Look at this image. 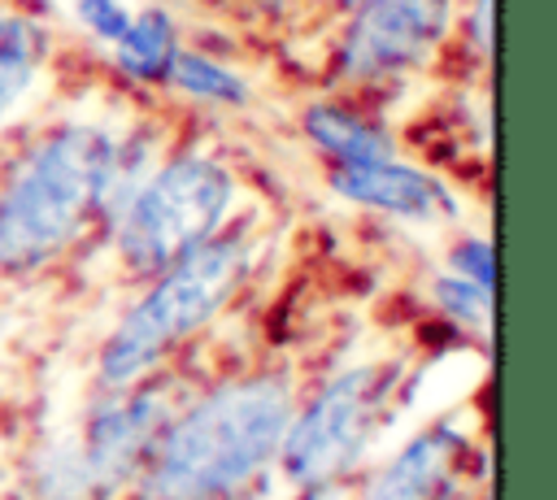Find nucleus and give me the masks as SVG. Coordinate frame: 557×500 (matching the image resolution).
I'll return each instance as SVG.
<instances>
[{
  "instance_id": "obj_10",
  "label": "nucleus",
  "mask_w": 557,
  "mask_h": 500,
  "mask_svg": "<svg viewBox=\"0 0 557 500\" xmlns=\"http://www.w3.org/2000/svg\"><path fill=\"white\" fill-rule=\"evenodd\" d=\"M174 52H178V26L165 9H144L139 17L131 13L126 30L113 39V61L135 83H165Z\"/></svg>"
},
{
  "instance_id": "obj_11",
  "label": "nucleus",
  "mask_w": 557,
  "mask_h": 500,
  "mask_svg": "<svg viewBox=\"0 0 557 500\" xmlns=\"http://www.w3.org/2000/svg\"><path fill=\"white\" fill-rule=\"evenodd\" d=\"M44 57H48L44 26L22 13H0V126L13 113V104L30 91Z\"/></svg>"
},
{
  "instance_id": "obj_17",
  "label": "nucleus",
  "mask_w": 557,
  "mask_h": 500,
  "mask_svg": "<svg viewBox=\"0 0 557 500\" xmlns=\"http://www.w3.org/2000/svg\"><path fill=\"white\" fill-rule=\"evenodd\" d=\"M331 4H335V9H357L361 0H331Z\"/></svg>"
},
{
  "instance_id": "obj_4",
  "label": "nucleus",
  "mask_w": 557,
  "mask_h": 500,
  "mask_svg": "<svg viewBox=\"0 0 557 500\" xmlns=\"http://www.w3.org/2000/svg\"><path fill=\"white\" fill-rule=\"evenodd\" d=\"M235 174L209 152H178L148 170L113 217V252L131 278H152L226 226Z\"/></svg>"
},
{
  "instance_id": "obj_14",
  "label": "nucleus",
  "mask_w": 557,
  "mask_h": 500,
  "mask_svg": "<svg viewBox=\"0 0 557 500\" xmlns=\"http://www.w3.org/2000/svg\"><path fill=\"white\" fill-rule=\"evenodd\" d=\"M448 270L492 291V278H496V270H492V243H487V239H479V235L457 239V243L448 248Z\"/></svg>"
},
{
  "instance_id": "obj_6",
  "label": "nucleus",
  "mask_w": 557,
  "mask_h": 500,
  "mask_svg": "<svg viewBox=\"0 0 557 500\" xmlns=\"http://www.w3.org/2000/svg\"><path fill=\"white\" fill-rule=\"evenodd\" d=\"M453 0H361L344 26L335 70L348 83H387L435 57Z\"/></svg>"
},
{
  "instance_id": "obj_8",
  "label": "nucleus",
  "mask_w": 557,
  "mask_h": 500,
  "mask_svg": "<svg viewBox=\"0 0 557 500\" xmlns=\"http://www.w3.org/2000/svg\"><path fill=\"white\" fill-rule=\"evenodd\" d=\"M326 183L339 200L392 213V217H409V222H435V217H453L457 204L453 196L422 170L400 165V161H366V165H331Z\"/></svg>"
},
{
  "instance_id": "obj_3",
  "label": "nucleus",
  "mask_w": 557,
  "mask_h": 500,
  "mask_svg": "<svg viewBox=\"0 0 557 500\" xmlns=\"http://www.w3.org/2000/svg\"><path fill=\"white\" fill-rule=\"evenodd\" d=\"M257 248L244 230H218L174 265L148 278V291L122 313L96 357V387H131L157 374L183 343H191L244 291Z\"/></svg>"
},
{
  "instance_id": "obj_1",
  "label": "nucleus",
  "mask_w": 557,
  "mask_h": 500,
  "mask_svg": "<svg viewBox=\"0 0 557 500\" xmlns=\"http://www.w3.org/2000/svg\"><path fill=\"white\" fill-rule=\"evenodd\" d=\"M300 404L292 365L270 361L191 391L144 457L131 500H235L278 457Z\"/></svg>"
},
{
  "instance_id": "obj_15",
  "label": "nucleus",
  "mask_w": 557,
  "mask_h": 500,
  "mask_svg": "<svg viewBox=\"0 0 557 500\" xmlns=\"http://www.w3.org/2000/svg\"><path fill=\"white\" fill-rule=\"evenodd\" d=\"M74 13H78V22H83L100 43H113V39L126 30V22H131V9H126L122 0H78Z\"/></svg>"
},
{
  "instance_id": "obj_13",
  "label": "nucleus",
  "mask_w": 557,
  "mask_h": 500,
  "mask_svg": "<svg viewBox=\"0 0 557 500\" xmlns=\"http://www.w3.org/2000/svg\"><path fill=\"white\" fill-rule=\"evenodd\" d=\"M431 296H435L440 313L461 322V326H483L492 317V291L470 283V278H461V274H453V270L431 283Z\"/></svg>"
},
{
  "instance_id": "obj_12",
  "label": "nucleus",
  "mask_w": 557,
  "mask_h": 500,
  "mask_svg": "<svg viewBox=\"0 0 557 500\" xmlns=\"http://www.w3.org/2000/svg\"><path fill=\"white\" fill-rule=\"evenodd\" d=\"M165 87H174L191 100H205V104H248V83L235 70H226L222 61H209L200 52H187V48L174 52Z\"/></svg>"
},
{
  "instance_id": "obj_9",
  "label": "nucleus",
  "mask_w": 557,
  "mask_h": 500,
  "mask_svg": "<svg viewBox=\"0 0 557 500\" xmlns=\"http://www.w3.org/2000/svg\"><path fill=\"white\" fill-rule=\"evenodd\" d=\"M300 126H305L309 143L331 165H366V161H387L392 157V135L379 122L348 109V104L318 100L300 113Z\"/></svg>"
},
{
  "instance_id": "obj_7",
  "label": "nucleus",
  "mask_w": 557,
  "mask_h": 500,
  "mask_svg": "<svg viewBox=\"0 0 557 500\" xmlns=\"http://www.w3.org/2000/svg\"><path fill=\"white\" fill-rule=\"evenodd\" d=\"M479 448L457 417L422 426L392 452L366 483L361 500H461V483L474 474Z\"/></svg>"
},
{
  "instance_id": "obj_5",
  "label": "nucleus",
  "mask_w": 557,
  "mask_h": 500,
  "mask_svg": "<svg viewBox=\"0 0 557 500\" xmlns=\"http://www.w3.org/2000/svg\"><path fill=\"white\" fill-rule=\"evenodd\" d=\"M400 370V361H357L300 396L274 457L278 474L300 491H326L348 478L396 404Z\"/></svg>"
},
{
  "instance_id": "obj_2",
  "label": "nucleus",
  "mask_w": 557,
  "mask_h": 500,
  "mask_svg": "<svg viewBox=\"0 0 557 500\" xmlns=\"http://www.w3.org/2000/svg\"><path fill=\"white\" fill-rule=\"evenodd\" d=\"M117 135L96 122H61L13 165L0 187V274H35L65 257L100 222Z\"/></svg>"
},
{
  "instance_id": "obj_16",
  "label": "nucleus",
  "mask_w": 557,
  "mask_h": 500,
  "mask_svg": "<svg viewBox=\"0 0 557 500\" xmlns=\"http://www.w3.org/2000/svg\"><path fill=\"white\" fill-rule=\"evenodd\" d=\"M466 35H470V52L479 61L492 57V0H474L470 17H466Z\"/></svg>"
}]
</instances>
